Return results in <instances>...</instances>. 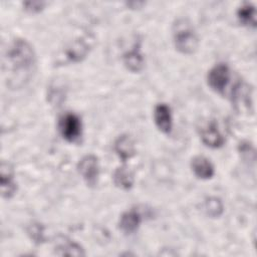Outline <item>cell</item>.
<instances>
[{
	"label": "cell",
	"mask_w": 257,
	"mask_h": 257,
	"mask_svg": "<svg viewBox=\"0 0 257 257\" xmlns=\"http://www.w3.org/2000/svg\"><path fill=\"white\" fill-rule=\"evenodd\" d=\"M191 167L196 177L202 180L211 179L215 174L213 164L209 159H207L204 156L194 157L191 162Z\"/></svg>",
	"instance_id": "7c38bea8"
},
{
	"label": "cell",
	"mask_w": 257,
	"mask_h": 257,
	"mask_svg": "<svg viewBox=\"0 0 257 257\" xmlns=\"http://www.w3.org/2000/svg\"><path fill=\"white\" fill-rule=\"evenodd\" d=\"M230 79V69L226 63L215 64L207 74L208 85L216 92H223Z\"/></svg>",
	"instance_id": "8992f818"
},
{
	"label": "cell",
	"mask_w": 257,
	"mask_h": 257,
	"mask_svg": "<svg viewBox=\"0 0 257 257\" xmlns=\"http://www.w3.org/2000/svg\"><path fill=\"white\" fill-rule=\"evenodd\" d=\"M28 234L30 235L31 239L34 240V242H36V243H40L44 239L43 228H42L41 224H39V223H33L28 229Z\"/></svg>",
	"instance_id": "ac0fdd59"
},
{
	"label": "cell",
	"mask_w": 257,
	"mask_h": 257,
	"mask_svg": "<svg viewBox=\"0 0 257 257\" xmlns=\"http://www.w3.org/2000/svg\"><path fill=\"white\" fill-rule=\"evenodd\" d=\"M94 38L90 34H84L69 42L62 51V56L69 62L81 61L89 53Z\"/></svg>",
	"instance_id": "3957f363"
},
{
	"label": "cell",
	"mask_w": 257,
	"mask_h": 257,
	"mask_svg": "<svg viewBox=\"0 0 257 257\" xmlns=\"http://www.w3.org/2000/svg\"><path fill=\"white\" fill-rule=\"evenodd\" d=\"M113 150L123 163L130 160L136 154L134 141L127 135H121L114 141Z\"/></svg>",
	"instance_id": "4fadbf2b"
},
{
	"label": "cell",
	"mask_w": 257,
	"mask_h": 257,
	"mask_svg": "<svg viewBox=\"0 0 257 257\" xmlns=\"http://www.w3.org/2000/svg\"><path fill=\"white\" fill-rule=\"evenodd\" d=\"M202 142L212 149L220 148L224 145V137L219 131L215 121L209 122L201 132Z\"/></svg>",
	"instance_id": "8fae6325"
},
{
	"label": "cell",
	"mask_w": 257,
	"mask_h": 257,
	"mask_svg": "<svg viewBox=\"0 0 257 257\" xmlns=\"http://www.w3.org/2000/svg\"><path fill=\"white\" fill-rule=\"evenodd\" d=\"M205 210H206L208 215L213 216V217H217L222 213L223 206H222V203L219 199L209 198L205 202Z\"/></svg>",
	"instance_id": "e0dca14e"
},
{
	"label": "cell",
	"mask_w": 257,
	"mask_h": 257,
	"mask_svg": "<svg viewBox=\"0 0 257 257\" xmlns=\"http://www.w3.org/2000/svg\"><path fill=\"white\" fill-rule=\"evenodd\" d=\"M58 131L65 141L75 143L82 134L80 117L73 112L64 113L58 120Z\"/></svg>",
	"instance_id": "277c9868"
},
{
	"label": "cell",
	"mask_w": 257,
	"mask_h": 257,
	"mask_svg": "<svg viewBox=\"0 0 257 257\" xmlns=\"http://www.w3.org/2000/svg\"><path fill=\"white\" fill-rule=\"evenodd\" d=\"M36 68V54L25 39L10 42L3 55V73L8 85L18 88L30 80Z\"/></svg>",
	"instance_id": "6da1fadb"
},
{
	"label": "cell",
	"mask_w": 257,
	"mask_h": 257,
	"mask_svg": "<svg viewBox=\"0 0 257 257\" xmlns=\"http://www.w3.org/2000/svg\"><path fill=\"white\" fill-rule=\"evenodd\" d=\"M237 18L239 22L248 27H256V8L250 2L243 3L237 10Z\"/></svg>",
	"instance_id": "9a60e30c"
},
{
	"label": "cell",
	"mask_w": 257,
	"mask_h": 257,
	"mask_svg": "<svg viewBox=\"0 0 257 257\" xmlns=\"http://www.w3.org/2000/svg\"><path fill=\"white\" fill-rule=\"evenodd\" d=\"M0 185L1 195L5 199H10L14 196L17 190V185L14 180V172L8 162H1L0 166Z\"/></svg>",
	"instance_id": "52a82bcc"
},
{
	"label": "cell",
	"mask_w": 257,
	"mask_h": 257,
	"mask_svg": "<svg viewBox=\"0 0 257 257\" xmlns=\"http://www.w3.org/2000/svg\"><path fill=\"white\" fill-rule=\"evenodd\" d=\"M55 254L59 256H83V248L76 242L62 238L55 245Z\"/></svg>",
	"instance_id": "5bb4252c"
},
{
	"label": "cell",
	"mask_w": 257,
	"mask_h": 257,
	"mask_svg": "<svg viewBox=\"0 0 257 257\" xmlns=\"http://www.w3.org/2000/svg\"><path fill=\"white\" fill-rule=\"evenodd\" d=\"M112 179H113L114 185L123 190L131 189L135 182L134 173L130 169H127L125 166L117 168L113 172Z\"/></svg>",
	"instance_id": "2e32d148"
},
{
	"label": "cell",
	"mask_w": 257,
	"mask_h": 257,
	"mask_svg": "<svg viewBox=\"0 0 257 257\" xmlns=\"http://www.w3.org/2000/svg\"><path fill=\"white\" fill-rule=\"evenodd\" d=\"M142 223V214L137 209H130L123 212L118 221V228L126 235L138 231Z\"/></svg>",
	"instance_id": "30bf717a"
},
{
	"label": "cell",
	"mask_w": 257,
	"mask_h": 257,
	"mask_svg": "<svg viewBox=\"0 0 257 257\" xmlns=\"http://www.w3.org/2000/svg\"><path fill=\"white\" fill-rule=\"evenodd\" d=\"M173 41L178 51L184 54L194 53L199 46V37L192 22L179 18L173 24Z\"/></svg>",
	"instance_id": "7a4b0ae2"
},
{
	"label": "cell",
	"mask_w": 257,
	"mask_h": 257,
	"mask_svg": "<svg viewBox=\"0 0 257 257\" xmlns=\"http://www.w3.org/2000/svg\"><path fill=\"white\" fill-rule=\"evenodd\" d=\"M77 171L88 186H94L99 176V163L96 156L88 154L77 163Z\"/></svg>",
	"instance_id": "5b68a950"
},
{
	"label": "cell",
	"mask_w": 257,
	"mask_h": 257,
	"mask_svg": "<svg viewBox=\"0 0 257 257\" xmlns=\"http://www.w3.org/2000/svg\"><path fill=\"white\" fill-rule=\"evenodd\" d=\"M122 61L124 66L133 72H139L143 69L145 64V58L142 53L140 40L135 41L132 48L123 53Z\"/></svg>",
	"instance_id": "9c48e42d"
},
{
	"label": "cell",
	"mask_w": 257,
	"mask_h": 257,
	"mask_svg": "<svg viewBox=\"0 0 257 257\" xmlns=\"http://www.w3.org/2000/svg\"><path fill=\"white\" fill-rule=\"evenodd\" d=\"M24 9L31 13H37L43 9L45 6V2L41 1H26L23 3Z\"/></svg>",
	"instance_id": "d6986e66"
},
{
	"label": "cell",
	"mask_w": 257,
	"mask_h": 257,
	"mask_svg": "<svg viewBox=\"0 0 257 257\" xmlns=\"http://www.w3.org/2000/svg\"><path fill=\"white\" fill-rule=\"evenodd\" d=\"M154 120L162 133L170 134L173 128V116L170 105L164 102L158 103L154 109Z\"/></svg>",
	"instance_id": "ba28073f"
}]
</instances>
